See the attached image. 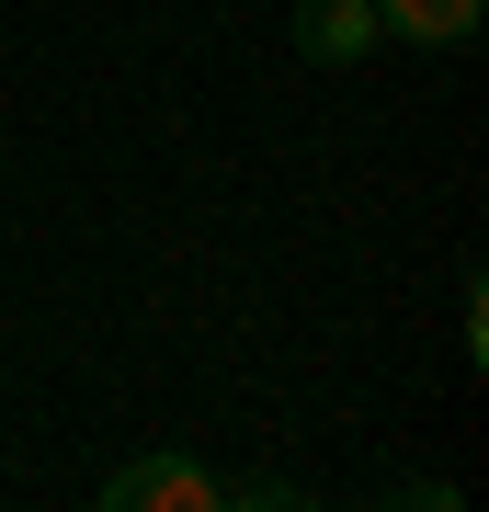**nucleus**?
I'll use <instances>...</instances> for the list:
<instances>
[{
  "mask_svg": "<svg viewBox=\"0 0 489 512\" xmlns=\"http://www.w3.org/2000/svg\"><path fill=\"white\" fill-rule=\"evenodd\" d=\"M103 512H228V490L194 456H126L103 478Z\"/></svg>",
  "mask_w": 489,
  "mask_h": 512,
  "instance_id": "f257e3e1",
  "label": "nucleus"
},
{
  "mask_svg": "<svg viewBox=\"0 0 489 512\" xmlns=\"http://www.w3.org/2000/svg\"><path fill=\"white\" fill-rule=\"evenodd\" d=\"M364 46H376V0H296V57L353 69Z\"/></svg>",
  "mask_w": 489,
  "mask_h": 512,
  "instance_id": "f03ea898",
  "label": "nucleus"
},
{
  "mask_svg": "<svg viewBox=\"0 0 489 512\" xmlns=\"http://www.w3.org/2000/svg\"><path fill=\"white\" fill-rule=\"evenodd\" d=\"M489 23V0H376V35H399V46H467Z\"/></svg>",
  "mask_w": 489,
  "mask_h": 512,
  "instance_id": "7ed1b4c3",
  "label": "nucleus"
}]
</instances>
